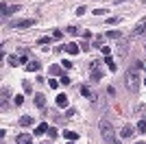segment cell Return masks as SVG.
Returning <instances> with one entry per match:
<instances>
[{
  "instance_id": "4316f807",
  "label": "cell",
  "mask_w": 146,
  "mask_h": 144,
  "mask_svg": "<svg viewBox=\"0 0 146 144\" xmlns=\"http://www.w3.org/2000/svg\"><path fill=\"white\" fill-rule=\"evenodd\" d=\"M61 37H63V31H55L52 33V39H61Z\"/></svg>"
},
{
  "instance_id": "d4e9b609",
  "label": "cell",
  "mask_w": 146,
  "mask_h": 144,
  "mask_svg": "<svg viewBox=\"0 0 146 144\" xmlns=\"http://www.w3.org/2000/svg\"><path fill=\"white\" fill-rule=\"evenodd\" d=\"M137 131H142V133L146 131V120H142V122H137Z\"/></svg>"
},
{
  "instance_id": "cb8c5ba5",
  "label": "cell",
  "mask_w": 146,
  "mask_h": 144,
  "mask_svg": "<svg viewBox=\"0 0 146 144\" xmlns=\"http://www.w3.org/2000/svg\"><path fill=\"white\" fill-rule=\"evenodd\" d=\"M68 33H70V35H79V29H76V26H68Z\"/></svg>"
},
{
  "instance_id": "52a82bcc",
  "label": "cell",
  "mask_w": 146,
  "mask_h": 144,
  "mask_svg": "<svg viewBox=\"0 0 146 144\" xmlns=\"http://www.w3.org/2000/svg\"><path fill=\"white\" fill-rule=\"evenodd\" d=\"M90 79L94 81V83H98V81L103 79V72H100V68H92V74H90Z\"/></svg>"
},
{
  "instance_id": "4dcf8cb0",
  "label": "cell",
  "mask_w": 146,
  "mask_h": 144,
  "mask_svg": "<svg viewBox=\"0 0 146 144\" xmlns=\"http://www.w3.org/2000/svg\"><path fill=\"white\" fill-rule=\"evenodd\" d=\"M107 13V9H94V15H105Z\"/></svg>"
},
{
  "instance_id": "7a4b0ae2",
  "label": "cell",
  "mask_w": 146,
  "mask_h": 144,
  "mask_svg": "<svg viewBox=\"0 0 146 144\" xmlns=\"http://www.w3.org/2000/svg\"><path fill=\"white\" fill-rule=\"evenodd\" d=\"M127 87L131 92H137V90H140V74H137L135 70H129L127 72Z\"/></svg>"
},
{
  "instance_id": "7c38bea8",
  "label": "cell",
  "mask_w": 146,
  "mask_h": 144,
  "mask_svg": "<svg viewBox=\"0 0 146 144\" xmlns=\"http://www.w3.org/2000/svg\"><path fill=\"white\" fill-rule=\"evenodd\" d=\"M105 37H109V39H113V42H118V39H120V37H122V33H120V31H109V33H107V35H105Z\"/></svg>"
},
{
  "instance_id": "ac0fdd59",
  "label": "cell",
  "mask_w": 146,
  "mask_h": 144,
  "mask_svg": "<svg viewBox=\"0 0 146 144\" xmlns=\"http://www.w3.org/2000/svg\"><path fill=\"white\" fill-rule=\"evenodd\" d=\"M7 98H9V90H7V87H2V111L7 109Z\"/></svg>"
},
{
  "instance_id": "9c48e42d",
  "label": "cell",
  "mask_w": 146,
  "mask_h": 144,
  "mask_svg": "<svg viewBox=\"0 0 146 144\" xmlns=\"http://www.w3.org/2000/svg\"><path fill=\"white\" fill-rule=\"evenodd\" d=\"M133 131H135V129H133V127H122V129H120V135H122V138H131V135H133Z\"/></svg>"
},
{
  "instance_id": "2e32d148",
  "label": "cell",
  "mask_w": 146,
  "mask_h": 144,
  "mask_svg": "<svg viewBox=\"0 0 146 144\" xmlns=\"http://www.w3.org/2000/svg\"><path fill=\"white\" fill-rule=\"evenodd\" d=\"M105 63H107V66H109V70H111V72H116V61L111 59L109 55H107V57H105Z\"/></svg>"
},
{
  "instance_id": "603a6c76",
  "label": "cell",
  "mask_w": 146,
  "mask_h": 144,
  "mask_svg": "<svg viewBox=\"0 0 146 144\" xmlns=\"http://www.w3.org/2000/svg\"><path fill=\"white\" fill-rule=\"evenodd\" d=\"M13 103H15V105H24V96H22V94H18L15 98H13Z\"/></svg>"
},
{
  "instance_id": "d6a6232c",
  "label": "cell",
  "mask_w": 146,
  "mask_h": 144,
  "mask_svg": "<svg viewBox=\"0 0 146 144\" xmlns=\"http://www.w3.org/2000/svg\"><path fill=\"white\" fill-rule=\"evenodd\" d=\"M61 66H63V68H72V61H68V59H63V61H61Z\"/></svg>"
},
{
  "instance_id": "e575fe53",
  "label": "cell",
  "mask_w": 146,
  "mask_h": 144,
  "mask_svg": "<svg viewBox=\"0 0 146 144\" xmlns=\"http://www.w3.org/2000/svg\"><path fill=\"white\" fill-rule=\"evenodd\" d=\"M120 2H124V0H113V5H120Z\"/></svg>"
},
{
  "instance_id": "ffe728a7",
  "label": "cell",
  "mask_w": 146,
  "mask_h": 144,
  "mask_svg": "<svg viewBox=\"0 0 146 144\" xmlns=\"http://www.w3.org/2000/svg\"><path fill=\"white\" fill-rule=\"evenodd\" d=\"M26 142H33L29 133H26V135H18V144H26Z\"/></svg>"
},
{
  "instance_id": "6da1fadb",
  "label": "cell",
  "mask_w": 146,
  "mask_h": 144,
  "mask_svg": "<svg viewBox=\"0 0 146 144\" xmlns=\"http://www.w3.org/2000/svg\"><path fill=\"white\" fill-rule=\"evenodd\" d=\"M98 129H100V135H103V140L107 144H120V142H118V138H116L113 127H111L107 120H100V122H98Z\"/></svg>"
},
{
  "instance_id": "44dd1931",
  "label": "cell",
  "mask_w": 146,
  "mask_h": 144,
  "mask_svg": "<svg viewBox=\"0 0 146 144\" xmlns=\"http://www.w3.org/2000/svg\"><path fill=\"white\" fill-rule=\"evenodd\" d=\"M48 72L52 74V77H59V74H61V68H59V66H50V70H48Z\"/></svg>"
},
{
  "instance_id": "836d02e7",
  "label": "cell",
  "mask_w": 146,
  "mask_h": 144,
  "mask_svg": "<svg viewBox=\"0 0 146 144\" xmlns=\"http://www.w3.org/2000/svg\"><path fill=\"white\" fill-rule=\"evenodd\" d=\"M24 92H26V94H31V83H26V81H24Z\"/></svg>"
},
{
  "instance_id": "d590c367",
  "label": "cell",
  "mask_w": 146,
  "mask_h": 144,
  "mask_svg": "<svg viewBox=\"0 0 146 144\" xmlns=\"http://www.w3.org/2000/svg\"><path fill=\"white\" fill-rule=\"evenodd\" d=\"M135 144H144V142H135Z\"/></svg>"
},
{
  "instance_id": "5bb4252c",
  "label": "cell",
  "mask_w": 146,
  "mask_h": 144,
  "mask_svg": "<svg viewBox=\"0 0 146 144\" xmlns=\"http://www.w3.org/2000/svg\"><path fill=\"white\" fill-rule=\"evenodd\" d=\"M81 94L85 96V98H94V96H92V90H90V85H81Z\"/></svg>"
},
{
  "instance_id": "f1b7e54d",
  "label": "cell",
  "mask_w": 146,
  "mask_h": 144,
  "mask_svg": "<svg viewBox=\"0 0 146 144\" xmlns=\"http://www.w3.org/2000/svg\"><path fill=\"white\" fill-rule=\"evenodd\" d=\"M48 85H50V87H52V90H57V87H59V83H57L55 79H50V81H48Z\"/></svg>"
},
{
  "instance_id": "7402d4cb",
  "label": "cell",
  "mask_w": 146,
  "mask_h": 144,
  "mask_svg": "<svg viewBox=\"0 0 146 144\" xmlns=\"http://www.w3.org/2000/svg\"><path fill=\"white\" fill-rule=\"evenodd\" d=\"M50 42H52V37H39V39H37L39 46H46V44H50Z\"/></svg>"
},
{
  "instance_id": "d6986e66",
  "label": "cell",
  "mask_w": 146,
  "mask_h": 144,
  "mask_svg": "<svg viewBox=\"0 0 146 144\" xmlns=\"http://www.w3.org/2000/svg\"><path fill=\"white\" fill-rule=\"evenodd\" d=\"M18 59H20V63H24V66H26V63H29V50H26V53H24V50H22Z\"/></svg>"
},
{
  "instance_id": "484cf974",
  "label": "cell",
  "mask_w": 146,
  "mask_h": 144,
  "mask_svg": "<svg viewBox=\"0 0 146 144\" xmlns=\"http://www.w3.org/2000/svg\"><path fill=\"white\" fill-rule=\"evenodd\" d=\"M18 63H20L18 57H9V66H18Z\"/></svg>"
},
{
  "instance_id": "30bf717a",
  "label": "cell",
  "mask_w": 146,
  "mask_h": 144,
  "mask_svg": "<svg viewBox=\"0 0 146 144\" xmlns=\"http://www.w3.org/2000/svg\"><path fill=\"white\" fill-rule=\"evenodd\" d=\"M35 105H37L39 109L46 107V98H44V94H35Z\"/></svg>"
},
{
  "instance_id": "277c9868",
  "label": "cell",
  "mask_w": 146,
  "mask_h": 144,
  "mask_svg": "<svg viewBox=\"0 0 146 144\" xmlns=\"http://www.w3.org/2000/svg\"><path fill=\"white\" fill-rule=\"evenodd\" d=\"M37 20H11L9 22V26H13V29H29V26H33Z\"/></svg>"
},
{
  "instance_id": "4fadbf2b",
  "label": "cell",
  "mask_w": 146,
  "mask_h": 144,
  "mask_svg": "<svg viewBox=\"0 0 146 144\" xmlns=\"http://www.w3.org/2000/svg\"><path fill=\"white\" fill-rule=\"evenodd\" d=\"M57 105H59V107H68V96L59 94V96H57Z\"/></svg>"
},
{
  "instance_id": "74e56055",
  "label": "cell",
  "mask_w": 146,
  "mask_h": 144,
  "mask_svg": "<svg viewBox=\"0 0 146 144\" xmlns=\"http://www.w3.org/2000/svg\"><path fill=\"white\" fill-rule=\"evenodd\" d=\"M68 144H74V142H68Z\"/></svg>"
},
{
  "instance_id": "5b68a950",
  "label": "cell",
  "mask_w": 146,
  "mask_h": 144,
  "mask_svg": "<svg viewBox=\"0 0 146 144\" xmlns=\"http://www.w3.org/2000/svg\"><path fill=\"white\" fill-rule=\"evenodd\" d=\"M22 7L20 5H13V7H7V5H2V20H7L11 13H15V11H20Z\"/></svg>"
},
{
  "instance_id": "8fae6325",
  "label": "cell",
  "mask_w": 146,
  "mask_h": 144,
  "mask_svg": "<svg viewBox=\"0 0 146 144\" xmlns=\"http://www.w3.org/2000/svg\"><path fill=\"white\" fill-rule=\"evenodd\" d=\"M48 129H50V127L46 125V122H42V125L35 129V135H44V133H48Z\"/></svg>"
},
{
  "instance_id": "1f68e13d",
  "label": "cell",
  "mask_w": 146,
  "mask_h": 144,
  "mask_svg": "<svg viewBox=\"0 0 146 144\" xmlns=\"http://www.w3.org/2000/svg\"><path fill=\"white\" fill-rule=\"evenodd\" d=\"M100 50H103V55H105V57H107V55H111V48H109V46H103Z\"/></svg>"
},
{
  "instance_id": "3957f363",
  "label": "cell",
  "mask_w": 146,
  "mask_h": 144,
  "mask_svg": "<svg viewBox=\"0 0 146 144\" xmlns=\"http://www.w3.org/2000/svg\"><path fill=\"white\" fill-rule=\"evenodd\" d=\"M146 33V18L142 20V22H137L133 26V29H131V39H133V37H140V35H144Z\"/></svg>"
},
{
  "instance_id": "f546056e",
  "label": "cell",
  "mask_w": 146,
  "mask_h": 144,
  "mask_svg": "<svg viewBox=\"0 0 146 144\" xmlns=\"http://www.w3.org/2000/svg\"><path fill=\"white\" fill-rule=\"evenodd\" d=\"M48 135H50V138H57V129H55V127H50V129H48Z\"/></svg>"
},
{
  "instance_id": "ba28073f",
  "label": "cell",
  "mask_w": 146,
  "mask_h": 144,
  "mask_svg": "<svg viewBox=\"0 0 146 144\" xmlns=\"http://www.w3.org/2000/svg\"><path fill=\"white\" fill-rule=\"evenodd\" d=\"M37 70H39V61L37 59H33V61L26 63V72H37Z\"/></svg>"
},
{
  "instance_id": "8992f818",
  "label": "cell",
  "mask_w": 146,
  "mask_h": 144,
  "mask_svg": "<svg viewBox=\"0 0 146 144\" xmlns=\"http://www.w3.org/2000/svg\"><path fill=\"white\" fill-rule=\"evenodd\" d=\"M59 50H66V53H70V55H79V44H63V46H59Z\"/></svg>"
},
{
  "instance_id": "f35d334b",
  "label": "cell",
  "mask_w": 146,
  "mask_h": 144,
  "mask_svg": "<svg viewBox=\"0 0 146 144\" xmlns=\"http://www.w3.org/2000/svg\"><path fill=\"white\" fill-rule=\"evenodd\" d=\"M144 70H146V66H144Z\"/></svg>"
},
{
  "instance_id": "9a60e30c",
  "label": "cell",
  "mask_w": 146,
  "mask_h": 144,
  "mask_svg": "<svg viewBox=\"0 0 146 144\" xmlns=\"http://www.w3.org/2000/svg\"><path fill=\"white\" fill-rule=\"evenodd\" d=\"M20 125L22 127H31L33 125V118H31V116H22V118H20Z\"/></svg>"
},
{
  "instance_id": "e0dca14e",
  "label": "cell",
  "mask_w": 146,
  "mask_h": 144,
  "mask_svg": "<svg viewBox=\"0 0 146 144\" xmlns=\"http://www.w3.org/2000/svg\"><path fill=\"white\" fill-rule=\"evenodd\" d=\"M63 138H66V140H79V133H74V131H63Z\"/></svg>"
},
{
  "instance_id": "83f0119b",
  "label": "cell",
  "mask_w": 146,
  "mask_h": 144,
  "mask_svg": "<svg viewBox=\"0 0 146 144\" xmlns=\"http://www.w3.org/2000/svg\"><path fill=\"white\" fill-rule=\"evenodd\" d=\"M105 22H107V24H118V22H120V18H107Z\"/></svg>"
},
{
  "instance_id": "8d00e7d4",
  "label": "cell",
  "mask_w": 146,
  "mask_h": 144,
  "mask_svg": "<svg viewBox=\"0 0 146 144\" xmlns=\"http://www.w3.org/2000/svg\"><path fill=\"white\" fill-rule=\"evenodd\" d=\"M26 144H33V142H26Z\"/></svg>"
}]
</instances>
